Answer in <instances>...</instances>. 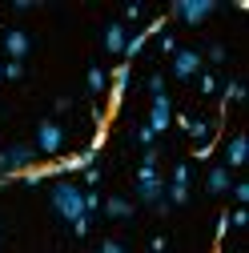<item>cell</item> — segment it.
<instances>
[{"mask_svg":"<svg viewBox=\"0 0 249 253\" xmlns=\"http://www.w3.org/2000/svg\"><path fill=\"white\" fill-rule=\"evenodd\" d=\"M137 201H141V205H153L157 213H169V201H165V181H161L157 165H141V169H137Z\"/></svg>","mask_w":249,"mask_h":253,"instance_id":"obj_2","label":"cell"},{"mask_svg":"<svg viewBox=\"0 0 249 253\" xmlns=\"http://www.w3.org/2000/svg\"><path fill=\"white\" fill-rule=\"evenodd\" d=\"M229 193H233V201H237V209H241V205L249 201V185H245V181H233V185H229Z\"/></svg>","mask_w":249,"mask_h":253,"instance_id":"obj_20","label":"cell"},{"mask_svg":"<svg viewBox=\"0 0 249 253\" xmlns=\"http://www.w3.org/2000/svg\"><path fill=\"white\" fill-rule=\"evenodd\" d=\"M161 92H165V77L153 73V77H149V97H161Z\"/></svg>","mask_w":249,"mask_h":253,"instance_id":"obj_23","label":"cell"},{"mask_svg":"<svg viewBox=\"0 0 249 253\" xmlns=\"http://www.w3.org/2000/svg\"><path fill=\"white\" fill-rule=\"evenodd\" d=\"M161 52H165V56L177 52V37H173V33H161Z\"/></svg>","mask_w":249,"mask_h":253,"instance_id":"obj_25","label":"cell"},{"mask_svg":"<svg viewBox=\"0 0 249 253\" xmlns=\"http://www.w3.org/2000/svg\"><path fill=\"white\" fill-rule=\"evenodd\" d=\"M101 253H124V245H121V241H117V237H109V241H105V245H101Z\"/></svg>","mask_w":249,"mask_h":253,"instance_id":"obj_27","label":"cell"},{"mask_svg":"<svg viewBox=\"0 0 249 253\" xmlns=\"http://www.w3.org/2000/svg\"><path fill=\"white\" fill-rule=\"evenodd\" d=\"M197 84H201L205 97H213V92H217V73H197Z\"/></svg>","mask_w":249,"mask_h":253,"instance_id":"obj_19","label":"cell"},{"mask_svg":"<svg viewBox=\"0 0 249 253\" xmlns=\"http://www.w3.org/2000/svg\"><path fill=\"white\" fill-rule=\"evenodd\" d=\"M101 209H105L113 221H124V217H133V201H129V197H109V201H101Z\"/></svg>","mask_w":249,"mask_h":253,"instance_id":"obj_15","label":"cell"},{"mask_svg":"<svg viewBox=\"0 0 249 253\" xmlns=\"http://www.w3.org/2000/svg\"><path fill=\"white\" fill-rule=\"evenodd\" d=\"M149 129H153V137H157V133H165L169 129V125H173V101L165 97V92H161V97H153V109H149Z\"/></svg>","mask_w":249,"mask_h":253,"instance_id":"obj_7","label":"cell"},{"mask_svg":"<svg viewBox=\"0 0 249 253\" xmlns=\"http://www.w3.org/2000/svg\"><path fill=\"white\" fill-rule=\"evenodd\" d=\"M213 12H217V0H173V8H169V16L185 20V24H205Z\"/></svg>","mask_w":249,"mask_h":253,"instance_id":"obj_4","label":"cell"},{"mask_svg":"<svg viewBox=\"0 0 249 253\" xmlns=\"http://www.w3.org/2000/svg\"><path fill=\"white\" fill-rule=\"evenodd\" d=\"M28 48H33V41H28L24 28H8V33H4V52H8V60H24Z\"/></svg>","mask_w":249,"mask_h":253,"instance_id":"obj_10","label":"cell"},{"mask_svg":"<svg viewBox=\"0 0 249 253\" xmlns=\"http://www.w3.org/2000/svg\"><path fill=\"white\" fill-rule=\"evenodd\" d=\"M124 44H129V28H124L121 20H113V24L105 28V52H113V56H124Z\"/></svg>","mask_w":249,"mask_h":253,"instance_id":"obj_13","label":"cell"},{"mask_svg":"<svg viewBox=\"0 0 249 253\" xmlns=\"http://www.w3.org/2000/svg\"><path fill=\"white\" fill-rule=\"evenodd\" d=\"M237 253H245V249H237Z\"/></svg>","mask_w":249,"mask_h":253,"instance_id":"obj_30","label":"cell"},{"mask_svg":"<svg viewBox=\"0 0 249 253\" xmlns=\"http://www.w3.org/2000/svg\"><path fill=\"white\" fill-rule=\"evenodd\" d=\"M97 181H101V169H97V165H92V169H84V185H88V189L97 185Z\"/></svg>","mask_w":249,"mask_h":253,"instance_id":"obj_28","label":"cell"},{"mask_svg":"<svg viewBox=\"0 0 249 253\" xmlns=\"http://www.w3.org/2000/svg\"><path fill=\"white\" fill-rule=\"evenodd\" d=\"M177 129H185V133H189L197 145H209L213 141V121H193V117H177Z\"/></svg>","mask_w":249,"mask_h":253,"instance_id":"obj_11","label":"cell"},{"mask_svg":"<svg viewBox=\"0 0 249 253\" xmlns=\"http://www.w3.org/2000/svg\"><path fill=\"white\" fill-rule=\"evenodd\" d=\"M245 157H249V137H245V133L229 137V145H225V169H229V173L241 169V165H245Z\"/></svg>","mask_w":249,"mask_h":253,"instance_id":"obj_12","label":"cell"},{"mask_svg":"<svg viewBox=\"0 0 249 253\" xmlns=\"http://www.w3.org/2000/svg\"><path fill=\"white\" fill-rule=\"evenodd\" d=\"M105 88H109L105 69H97V65H92V69H88V92H105Z\"/></svg>","mask_w":249,"mask_h":253,"instance_id":"obj_16","label":"cell"},{"mask_svg":"<svg viewBox=\"0 0 249 253\" xmlns=\"http://www.w3.org/2000/svg\"><path fill=\"white\" fill-rule=\"evenodd\" d=\"M33 149L56 161V153L65 149V129H60L56 121H41V125H37V145H33Z\"/></svg>","mask_w":249,"mask_h":253,"instance_id":"obj_5","label":"cell"},{"mask_svg":"<svg viewBox=\"0 0 249 253\" xmlns=\"http://www.w3.org/2000/svg\"><path fill=\"white\" fill-rule=\"evenodd\" d=\"M189 181H193V169H189V161H181V165L173 169L169 185H165V201H169V209L189 201Z\"/></svg>","mask_w":249,"mask_h":253,"instance_id":"obj_6","label":"cell"},{"mask_svg":"<svg viewBox=\"0 0 249 253\" xmlns=\"http://www.w3.org/2000/svg\"><path fill=\"white\" fill-rule=\"evenodd\" d=\"M197 73H201V52L197 48H177L173 52V77L177 81H189Z\"/></svg>","mask_w":249,"mask_h":253,"instance_id":"obj_8","label":"cell"},{"mask_svg":"<svg viewBox=\"0 0 249 253\" xmlns=\"http://www.w3.org/2000/svg\"><path fill=\"white\" fill-rule=\"evenodd\" d=\"M48 205H52L56 217H65L69 225H77V221L88 217V213H84V189H81L77 181H65V177L52 181V189H48Z\"/></svg>","mask_w":249,"mask_h":253,"instance_id":"obj_1","label":"cell"},{"mask_svg":"<svg viewBox=\"0 0 249 253\" xmlns=\"http://www.w3.org/2000/svg\"><path fill=\"white\" fill-rule=\"evenodd\" d=\"M0 77H4V81H20V77H24V65H20V60H4Z\"/></svg>","mask_w":249,"mask_h":253,"instance_id":"obj_18","label":"cell"},{"mask_svg":"<svg viewBox=\"0 0 249 253\" xmlns=\"http://www.w3.org/2000/svg\"><path fill=\"white\" fill-rule=\"evenodd\" d=\"M137 141H141L145 149H153V141H157V137H153V129H149V125H141V129H137Z\"/></svg>","mask_w":249,"mask_h":253,"instance_id":"obj_26","label":"cell"},{"mask_svg":"<svg viewBox=\"0 0 249 253\" xmlns=\"http://www.w3.org/2000/svg\"><path fill=\"white\" fill-rule=\"evenodd\" d=\"M205 56L213 60V65H225V56H229V52H225V44H209V52H205Z\"/></svg>","mask_w":249,"mask_h":253,"instance_id":"obj_24","label":"cell"},{"mask_svg":"<svg viewBox=\"0 0 249 253\" xmlns=\"http://www.w3.org/2000/svg\"><path fill=\"white\" fill-rule=\"evenodd\" d=\"M205 185H209V193H217V197H221V193H229L233 173H229L225 165H213V169H209V177H205Z\"/></svg>","mask_w":249,"mask_h":253,"instance_id":"obj_14","label":"cell"},{"mask_svg":"<svg viewBox=\"0 0 249 253\" xmlns=\"http://www.w3.org/2000/svg\"><path fill=\"white\" fill-rule=\"evenodd\" d=\"M225 221H229V229H245L249 225V213L245 209H233V213H225Z\"/></svg>","mask_w":249,"mask_h":253,"instance_id":"obj_21","label":"cell"},{"mask_svg":"<svg viewBox=\"0 0 249 253\" xmlns=\"http://www.w3.org/2000/svg\"><path fill=\"white\" fill-rule=\"evenodd\" d=\"M97 209H101V193H97V189H84V213L92 217Z\"/></svg>","mask_w":249,"mask_h":253,"instance_id":"obj_22","label":"cell"},{"mask_svg":"<svg viewBox=\"0 0 249 253\" xmlns=\"http://www.w3.org/2000/svg\"><path fill=\"white\" fill-rule=\"evenodd\" d=\"M28 165H37V149L33 145H8V149H0V185H8Z\"/></svg>","mask_w":249,"mask_h":253,"instance_id":"obj_3","label":"cell"},{"mask_svg":"<svg viewBox=\"0 0 249 253\" xmlns=\"http://www.w3.org/2000/svg\"><path fill=\"white\" fill-rule=\"evenodd\" d=\"M129 77H133V65H121L113 69V84H109V113H117L121 109V101H124V88H129Z\"/></svg>","mask_w":249,"mask_h":253,"instance_id":"obj_9","label":"cell"},{"mask_svg":"<svg viewBox=\"0 0 249 253\" xmlns=\"http://www.w3.org/2000/svg\"><path fill=\"white\" fill-rule=\"evenodd\" d=\"M0 69H4V60H0Z\"/></svg>","mask_w":249,"mask_h":253,"instance_id":"obj_29","label":"cell"},{"mask_svg":"<svg viewBox=\"0 0 249 253\" xmlns=\"http://www.w3.org/2000/svg\"><path fill=\"white\" fill-rule=\"evenodd\" d=\"M245 101V84L241 81H229L225 84V105H241Z\"/></svg>","mask_w":249,"mask_h":253,"instance_id":"obj_17","label":"cell"}]
</instances>
